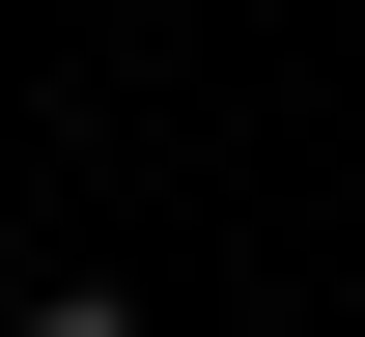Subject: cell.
Wrapping results in <instances>:
<instances>
[{
    "label": "cell",
    "instance_id": "6da1fadb",
    "mask_svg": "<svg viewBox=\"0 0 365 337\" xmlns=\"http://www.w3.org/2000/svg\"><path fill=\"white\" fill-rule=\"evenodd\" d=\"M0 337H140V281H0Z\"/></svg>",
    "mask_w": 365,
    "mask_h": 337
},
{
    "label": "cell",
    "instance_id": "7a4b0ae2",
    "mask_svg": "<svg viewBox=\"0 0 365 337\" xmlns=\"http://www.w3.org/2000/svg\"><path fill=\"white\" fill-rule=\"evenodd\" d=\"M0 281H29V253H0Z\"/></svg>",
    "mask_w": 365,
    "mask_h": 337
}]
</instances>
